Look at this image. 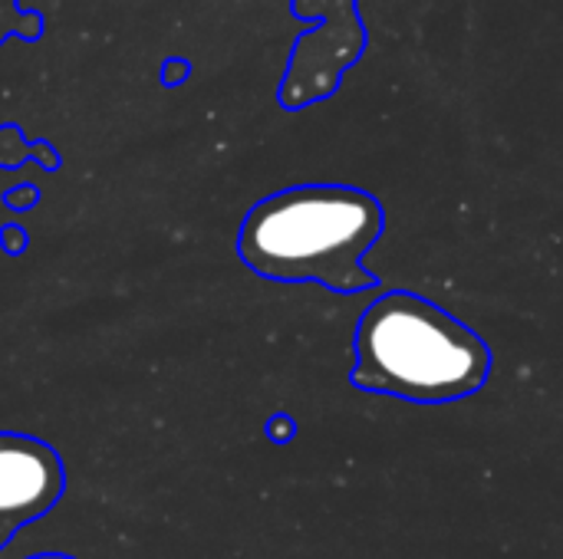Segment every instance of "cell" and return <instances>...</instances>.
I'll list each match as a JSON object with an SVG mask.
<instances>
[{"label": "cell", "instance_id": "3", "mask_svg": "<svg viewBox=\"0 0 563 559\" xmlns=\"http://www.w3.org/2000/svg\"><path fill=\"white\" fill-rule=\"evenodd\" d=\"M59 455L26 435L0 432V547L40 521L63 494Z\"/></svg>", "mask_w": 563, "mask_h": 559}, {"label": "cell", "instance_id": "6", "mask_svg": "<svg viewBox=\"0 0 563 559\" xmlns=\"http://www.w3.org/2000/svg\"><path fill=\"white\" fill-rule=\"evenodd\" d=\"M33 559H69V557H33Z\"/></svg>", "mask_w": 563, "mask_h": 559}, {"label": "cell", "instance_id": "5", "mask_svg": "<svg viewBox=\"0 0 563 559\" xmlns=\"http://www.w3.org/2000/svg\"><path fill=\"white\" fill-rule=\"evenodd\" d=\"M284 432H287V435H294V425H290V422H284V418H280V422H274V435H284Z\"/></svg>", "mask_w": 563, "mask_h": 559}, {"label": "cell", "instance_id": "2", "mask_svg": "<svg viewBox=\"0 0 563 559\" xmlns=\"http://www.w3.org/2000/svg\"><path fill=\"white\" fill-rule=\"evenodd\" d=\"M353 349L356 389L416 405L462 402L495 366L492 346L468 323L412 290L376 297L360 316Z\"/></svg>", "mask_w": 563, "mask_h": 559}, {"label": "cell", "instance_id": "4", "mask_svg": "<svg viewBox=\"0 0 563 559\" xmlns=\"http://www.w3.org/2000/svg\"><path fill=\"white\" fill-rule=\"evenodd\" d=\"M40 20L33 13H23L16 0H0V43L7 36H36Z\"/></svg>", "mask_w": 563, "mask_h": 559}, {"label": "cell", "instance_id": "1", "mask_svg": "<svg viewBox=\"0 0 563 559\" xmlns=\"http://www.w3.org/2000/svg\"><path fill=\"white\" fill-rule=\"evenodd\" d=\"M383 231L386 211L369 191L353 185H297L247 211L238 254L267 280L360 293L376 287L363 260Z\"/></svg>", "mask_w": 563, "mask_h": 559}]
</instances>
